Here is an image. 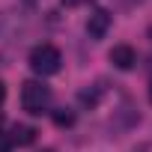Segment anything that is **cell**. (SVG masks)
<instances>
[{
    "mask_svg": "<svg viewBox=\"0 0 152 152\" xmlns=\"http://www.w3.org/2000/svg\"><path fill=\"white\" fill-rule=\"evenodd\" d=\"M21 104H24L27 113L39 116V113H45L48 104H51V90H48L45 84H39V81H27V84L21 87Z\"/></svg>",
    "mask_w": 152,
    "mask_h": 152,
    "instance_id": "1",
    "label": "cell"
},
{
    "mask_svg": "<svg viewBox=\"0 0 152 152\" xmlns=\"http://www.w3.org/2000/svg\"><path fill=\"white\" fill-rule=\"evenodd\" d=\"M60 63H63V57H60V51L54 45H39V48L30 51V69L36 75H42V78L57 75L60 72Z\"/></svg>",
    "mask_w": 152,
    "mask_h": 152,
    "instance_id": "2",
    "label": "cell"
},
{
    "mask_svg": "<svg viewBox=\"0 0 152 152\" xmlns=\"http://www.w3.org/2000/svg\"><path fill=\"white\" fill-rule=\"evenodd\" d=\"M110 63H113L119 72H128V69L137 66V54H134L131 45H113V48H110Z\"/></svg>",
    "mask_w": 152,
    "mask_h": 152,
    "instance_id": "3",
    "label": "cell"
},
{
    "mask_svg": "<svg viewBox=\"0 0 152 152\" xmlns=\"http://www.w3.org/2000/svg\"><path fill=\"white\" fill-rule=\"evenodd\" d=\"M110 30V12L107 9H96L90 18H87V33L93 39H104V33Z\"/></svg>",
    "mask_w": 152,
    "mask_h": 152,
    "instance_id": "4",
    "label": "cell"
},
{
    "mask_svg": "<svg viewBox=\"0 0 152 152\" xmlns=\"http://www.w3.org/2000/svg\"><path fill=\"white\" fill-rule=\"evenodd\" d=\"M104 99V87L102 84H93V87H84L81 93H78V102H81V107H99V102Z\"/></svg>",
    "mask_w": 152,
    "mask_h": 152,
    "instance_id": "5",
    "label": "cell"
},
{
    "mask_svg": "<svg viewBox=\"0 0 152 152\" xmlns=\"http://www.w3.org/2000/svg\"><path fill=\"white\" fill-rule=\"evenodd\" d=\"M33 140H36V128H30V125H12V137H9L12 146H30Z\"/></svg>",
    "mask_w": 152,
    "mask_h": 152,
    "instance_id": "6",
    "label": "cell"
},
{
    "mask_svg": "<svg viewBox=\"0 0 152 152\" xmlns=\"http://www.w3.org/2000/svg\"><path fill=\"white\" fill-rule=\"evenodd\" d=\"M54 125H60V128H69V125H75V113L72 110H54Z\"/></svg>",
    "mask_w": 152,
    "mask_h": 152,
    "instance_id": "7",
    "label": "cell"
},
{
    "mask_svg": "<svg viewBox=\"0 0 152 152\" xmlns=\"http://www.w3.org/2000/svg\"><path fill=\"white\" fill-rule=\"evenodd\" d=\"M9 149H12V143H9L6 137H0V152H9Z\"/></svg>",
    "mask_w": 152,
    "mask_h": 152,
    "instance_id": "8",
    "label": "cell"
},
{
    "mask_svg": "<svg viewBox=\"0 0 152 152\" xmlns=\"http://www.w3.org/2000/svg\"><path fill=\"white\" fill-rule=\"evenodd\" d=\"M3 99H6V84L0 81V104H3Z\"/></svg>",
    "mask_w": 152,
    "mask_h": 152,
    "instance_id": "9",
    "label": "cell"
},
{
    "mask_svg": "<svg viewBox=\"0 0 152 152\" xmlns=\"http://www.w3.org/2000/svg\"><path fill=\"white\" fill-rule=\"evenodd\" d=\"M66 6H78V3H84V0H63Z\"/></svg>",
    "mask_w": 152,
    "mask_h": 152,
    "instance_id": "10",
    "label": "cell"
},
{
    "mask_svg": "<svg viewBox=\"0 0 152 152\" xmlns=\"http://www.w3.org/2000/svg\"><path fill=\"white\" fill-rule=\"evenodd\" d=\"M149 102H152V84H149Z\"/></svg>",
    "mask_w": 152,
    "mask_h": 152,
    "instance_id": "11",
    "label": "cell"
},
{
    "mask_svg": "<svg viewBox=\"0 0 152 152\" xmlns=\"http://www.w3.org/2000/svg\"><path fill=\"white\" fill-rule=\"evenodd\" d=\"M134 152H146V146H140V149H134Z\"/></svg>",
    "mask_w": 152,
    "mask_h": 152,
    "instance_id": "12",
    "label": "cell"
},
{
    "mask_svg": "<svg viewBox=\"0 0 152 152\" xmlns=\"http://www.w3.org/2000/svg\"><path fill=\"white\" fill-rule=\"evenodd\" d=\"M149 39H152V27H149Z\"/></svg>",
    "mask_w": 152,
    "mask_h": 152,
    "instance_id": "13",
    "label": "cell"
},
{
    "mask_svg": "<svg viewBox=\"0 0 152 152\" xmlns=\"http://www.w3.org/2000/svg\"><path fill=\"white\" fill-rule=\"evenodd\" d=\"M0 122H3V113H0Z\"/></svg>",
    "mask_w": 152,
    "mask_h": 152,
    "instance_id": "14",
    "label": "cell"
},
{
    "mask_svg": "<svg viewBox=\"0 0 152 152\" xmlns=\"http://www.w3.org/2000/svg\"><path fill=\"white\" fill-rule=\"evenodd\" d=\"M45 152H51V149H45Z\"/></svg>",
    "mask_w": 152,
    "mask_h": 152,
    "instance_id": "15",
    "label": "cell"
}]
</instances>
